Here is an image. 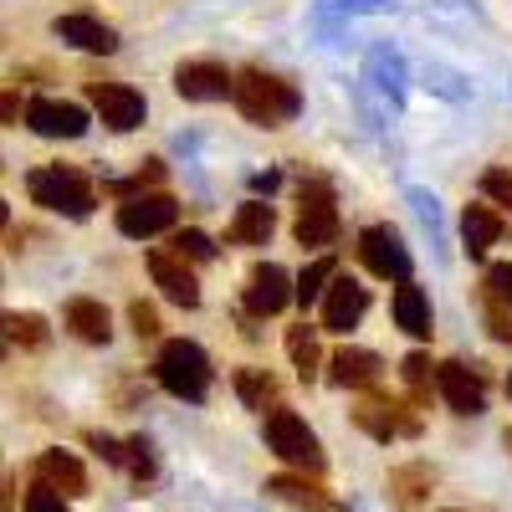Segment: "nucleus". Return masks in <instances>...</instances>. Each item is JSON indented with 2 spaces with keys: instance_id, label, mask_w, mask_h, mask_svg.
Wrapping results in <instances>:
<instances>
[{
  "instance_id": "nucleus-21",
  "label": "nucleus",
  "mask_w": 512,
  "mask_h": 512,
  "mask_svg": "<svg viewBox=\"0 0 512 512\" xmlns=\"http://www.w3.org/2000/svg\"><path fill=\"white\" fill-rule=\"evenodd\" d=\"M272 231H277V210L267 200H246V205H236V216L226 226V241L231 246H267Z\"/></svg>"
},
{
  "instance_id": "nucleus-33",
  "label": "nucleus",
  "mask_w": 512,
  "mask_h": 512,
  "mask_svg": "<svg viewBox=\"0 0 512 512\" xmlns=\"http://www.w3.org/2000/svg\"><path fill=\"white\" fill-rule=\"evenodd\" d=\"M482 195L512 210V175H507V169H487V175H482Z\"/></svg>"
},
{
  "instance_id": "nucleus-31",
  "label": "nucleus",
  "mask_w": 512,
  "mask_h": 512,
  "mask_svg": "<svg viewBox=\"0 0 512 512\" xmlns=\"http://www.w3.org/2000/svg\"><path fill=\"white\" fill-rule=\"evenodd\" d=\"M169 246H175L185 262H210V256H216V246H210L205 231H175V241H169Z\"/></svg>"
},
{
  "instance_id": "nucleus-16",
  "label": "nucleus",
  "mask_w": 512,
  "mask_h": 512,
  "mask_svg": "<svg viewBox=\"0 0 512 512\" xmlns=\"http://www.w3.org/2000/svg\"><path fill=\"white\" fill-rule=\"evenodd\" d=\"M52 31L67 41V47H77V52H93V57H113V52H118V31H113L108 21H98V16L67 11V16L52 21Z\"/></svg>"
},
{
  "instance_id": "nucleus-40",
  "label": "nucleus",
  "mask_w": 512,
  "mask_h": 512,
  "mask_svg": "<svg viewBox=\"0 0 512 512\" xmlns=\"http://www.w3.org/2000/svg\"><path fill=\"white\" fill-rule=\"evenodd\" d=\"M507 395H512V374H507Z\"/></svg>"
},
{
  "instance_id": "nucleus-12",
  "label": "nucleus",
  "mask_w": 512,
  "mask_h": 512,
  "mask_svg": "<svg viewBox=\"0 0 512 512\" xmlns=\"http://www.w3.org/2000/svg\"><path fill=\"white\" fill-rule=\"evenodd\" d=\"M149 277H154V287L169 297L175 308H200V282H195V272L185 267V256L180 251H149Z\"/></svg>"
},
{
  "instance_id": "nucleus-37",
  "label": "nucleus",
  "mask_w": 512,
  "mask_h": 512,
  "mask_svg": "<svg viewBox=\"0 0 512 512\" xmlns=\"http://www.w3.org/2000/svg\"><path fill=\"white\" fill-rule=\"evenodd\" d=\"M487 287H497L507 303H512V262H492L487 267Z\"/></svg>"
},
{
  "instance_id": "nucleus-2",
  "label": "nucleus",
  "mask_w": 512,
  "mask_h": 512,
  "mask_svg": "<svg viewBox=\"0 0 512 512\" xmlns=\"http://www.w3.org/2000/svg\"><path fill=\"white\" fill-rule=\"evenodd\" d=\"M26 195L31 205L52 210V216H67V221H88L93 205H98V190L93 180L72 164H47V169H31L26 175Z\"/></svg>"
},
{
  "instance_id": "nucleus-25",
  "label": "nucleus",
  "mask_w": 512,
  "mask_h": 512,
  "mask_svg": "<svg viewBox=\"0 0 512 512\" xmlns=\"http://www.w3.org/2000/svg\"><path fill=\"white\" fill-rule=\"evenodd\" d=\"M231 384H236V395H241L246 410H262V415H267V410L277 405V379H272L267 369H236Z\"/></svg>"
},
{
  "instance_id": "nucleus-11",
  "label": "nucleus",
  "mask_w": 512,
  "mask_h": 512,
  "mask_svg": "<svg viewBox=\"0 0 512 512\" xmlns=\"http://www.w3.org/2000/svg\"><path fill=\"white\" fill-rule=\"evenodd\" d=\"M175 93L185 103H221L236 93V72H226V62H180L175 67Z\"/></svg>"
},
{
  "instance_id": "nucleus-22",
  "label": "nucleus",
  "mask_w": 512,
  "mask_h": 512,
  "mask_svg": "<svg viewBox=\"0 0 512 512\" xmlns=\"http://www.w3.org/2000/svg\"><path fill=\"white\" fill-rule=\"evenodd\" d=\"M62 323L72 328V338H82V344H108L113 338V318H108V308L98 303V297H72Z\"/></svg>"
},
{
  "instance_id": "nucleus-1",
  "label": "nucleus",
  "mask_w": 512,
  "mask_h": 512,
  "mask_svg": "<svg viewBox=\"0 0 512 512\" xmlns=\"http://www.w3.org/2000/svg\"><path fill=\"white\" fill-rule=\"evenodd\" d=\"M236 108L246 123L256 128H287L297 118V108H303V98H297V88L287 77L267 72V67H241L236 72Z\"/></svg>"
},
{
  "instance_id": "nucleus-19",
  "label": "nucleus",
  "mask_w": 512,
  "mask_h": 512,
  "mask_svg": "<svg viewBox=\"0 0 512 512\" xmlns=\"http://www.w3.org/2000/svg\"><path fill=\"white\" fill-rule=\"evenodd\" d=\"M379 374H384V359L374 349H338L328 359V379L338 390H374Z\"/></svg>"
},
{
  "instance_id": "nucleus-3",
  "label": "nucleus",
  "mask_w": 512,
  "mask_h": 512,
  "mask_svg": "<svg viewBox=\"0 0 512 512\" xmlns=\"http://www.w3.org/2000/svg\"><path fill=\"white\" fill-rule=\"evenodd\" d=\"M154 379H159V390H169L175 400L200 405L210 395L216 369H210V359H205L200 344H190V338H169V344L159 349V359H154Z\"/></svg>"
},
{
  "instance_id": "nucleus-13",
  "label": "nucleus",
  "mask_w": 512,
  "mask_h": 512,
  "mask_svg": "<svg viewBox=\"0 0 512 512\" xmlns=\"http://www.w3.org/2000/svg\"><path fill=\"white\" fill-rule=\"evenodd\" d=\"M436 395L456 410V415H482L487 410V390H482V374H472L461 359L436 364Z\"/></svg>"
},
{
  "instance_id": "nucleus-38",
  "label": "nucleus",
  "mask_w": 512,
  "mask_h": 512,
  "mask_svg": "<svg viewBox=\"0 0 512 512\" xmlns=\"http://www.w3.org/2000/svg\"><path fill=\"white\" fill-rule=\"evenodd\" d=\"M6 512H16V477H6Z\"/></svg>"
},
{
  "instance_id": "nucleus-5",
  "label": "nucleus",
  "mask_w": 512,
  "mask_h": 512,
  "mask_svg": "<svg viewBox=\"0 0 512 512\" xmlns=\"http://www.w3.org/2000/svg\"><path fill=\"white\" fill-rule=\"evenodd\" d=\"M303 251H323L338 241V205H333V185L328 180H303L297 195V226H292Z\"/></svg>"
},
{
  "instance_id": "nucleus-39",
  "label": "nucleus",
  "mask_w": 512,
  "mask_h": 512,
  "mask_svg": "<svg viewBox=\"0 0 512 512\" xmlns=\"http://www.w3.org/2000/svg\"><path fill=\"white\" fill-rule=\"evenodd\" d=\"M502 446H507V456H512V425H507V431H502Z\"/></svg>"
},
{
  "instance_id": "nucleus-4",
  "label": "nucleus",
  "mask_w": 512,
  "mask_h": 512,
  "mask_svg": "<svg viewBox=\"0 0 512 512\" xmlns=\"http://www.w3.org/2000/svg\"><path fill=\"white\" fill-rule=\"evenodd\" d=\"M267 451L282 456L287 466H297V472H313V477H323V466H328L323 441L308 431V420L297 410H282V405L267 410Z\"/></svg>"
},
{
  "instance_id": "nucleus-30",
  "label": "nucleus",
  "mask_w": 512,
  "mask_h": 512,
  "mask_svg": "<svg viewBox=\"0 0 512 512\" xmlns=\"http://www.w3.org/2000/svg\"><path fill=\"white\" fill-rule=\"evenodd\" d=\"M482 313H487V328L492 338H502V344H512V303L497 292V287H482Z\"/></svg>"
},
{
  "instance_id": "nucleus-35",
  "label": "nucleus",
  "mask_w": 512,
  "mask_h": 512,
  "mask_svg": "<svg viewBox=\"0 0 512 512\" xmlns=\"http://www.w3.org/2000/svg\"><path fill=\"white\" fill-rule=\"evenodd\" d=\"M26 512H67V497H62V492H52V487H41V482H36V487L26 492Z\"/></svg>"
},
{
  "instance_id": "nucleus-26",
  "label": "nucleus",
  "mask_w": 512,
  "mask_h": 512,
  "mask_svg": "<svg viewBox=\"0 0 512 512\" xmlns=\"http://www.w3.org/2000/svg\"><path fill=\"white\" fill-rule=\"evenodd\" d=\"M287 359H292V369L303 374V379H313V374H318L323 354H318V333H313L308 323H297V328H287Z\"/></svg>"
},
{
  "instance_id": "nucleus-23",
  "label": "nucleus",
  "mask_w": 512,
  "mask_h": 512,
  "mask_svg": "<svg viewBox=\"0 0 512 512\" xmlns=\"http://www.w3.org/2000/svg\"><path fill=\"white\" fill-rule=\"evenodd\" d=\"M390 313H395V328H405L410 338H431V297H425L420 282H400L395 287Z\"/></svg>"
},
{
  "instance_id": "nucleus-24",
  "label": "nucleus",
  "mask_w": 512,
  "mask_h": 512,
  "mask_svg": "<svg viewBox=\"0 0 512 512\" xmlns=\"http://www.w3.org/2000/svg\"><path fill=\"white\" fill-rule=\"evenodd\" d=\"M461 241H466V256H487V246L502 241V216L492 205H466L461 210Z\"/></svg>"
},
{
  "instance_id": "nucleus-36",
  "label": "nucleus",
  "mask_w": 512,
  "mask_h": 512,
  "mask_svg": "<svg viewBox=\"0 0 512 512\" xmlns=\"http://www.w3.org/2000/svg\"><path fill=\"white\" fill-rule=\"evenodd\" d=\"M88 446H93L108 466H123V461H128V446H118L113 436H98V431H93V436H88Z\"/></svg>"
},
{
  "instance_id": "nucleus-29",
  "label": "nucleus",
  "mask_w": 512,
  "mask_h": 512,
  "mask_svg": "<svg viewBox=\"0 0 512 512\" xmlns=\"http://www.w3.org/2000/svg\"><path fill=\"white\" fill-rule=\"evenodd\" d=\"M6 338L21 349H47V318L41 313H6Z\"/></svg>"
},
{
  "instance_id": "nucleus-41",
  "label": "nucleus",
  "mask_w": 512,
  "mask_h": 512,
  "mask_svg": "<svg viewBox=\"0 0 512 512\" xmlns=\"http://www.w3.org/2000/svg\"><path fill=\"white\" fill-rule=\"evenodd\" d=\"M446 512H456V507H446Z\"/></svg>"
},
{
  "instance_id": "nucleus-9",
  "label": "nucleus",
  "mask_w": 512,
  "mask_h": 512,
  "mask_svg": "<svg viewBox=\"0 0 512 512\" xmlns=\"http://www.w3.org/2000/svg\"><path fill=\"white\" fill-rule=\"evenodd\" d=\"M241 303H246L251 318H277L287 303H297V282H292L277 262H262V267H251Z\"/></svg>"
},
{
  "instance_id": "nucleus-28",
  "label": "nucleus",
  "mask_w": 512,
  "mask_h": 512,
  "mask_svg": "<svg viewBox=\"0 0 512 512\" xmlns=\"http://www.w3.org/2000/svg\"><path fill=\"white\" fill-rule=\"evenodd\" d=\"M400 374H405V390H410V400L415 405H431V390H436V364H431V354H405V364H400Z\"/></svg>"
},
{
  "instance_id": "nucleus-8",
  "label": "nucleus",
  "mask_w": 512,
  "mask_h": 512,
  "mask_svg": "<svg viewBox=\"0 0 512 512\" xmlns=\"http://www.w3.org/2000/svg\"><path fill=\"white\" fill-rule=\"evenodd\" d=\"M354 251H359V262H364L374 277H384V282H410V246L400 241L395 226H364Z\"/></svg>"
},
{
  "instance_id": "nucleus-27",
  "label": "nucleus",
  "mask_w": 512,
  "mask_h": 512,
  "mask_svg": "<svg viewBox=\"0 0 512 512\" xmlns=\"http://www.w3.org/2000/svg\"><path fill=\"white\" fill-rule=\"evenodd\" d=\"M333 277H338V262H333V256H318V262H308L303 272H297V303H303V308L323 303V292H328Z\"/></svg>"
},
{
  "instance_id": "nucleus-10",
  "label": "nucleus",
  "mask_w": 512,
  "mask_h": 512,
  "mask_svg": "<svg viewBox=\"0 0 512 512\" xmlns=\"http://www.w3.org/2000/svg\"><path fill=\"white\" fill-rule=\"evenodd\" d=\"M88 103L108 128H118V134H134V128L144 123V113H149L144 93H134L128 82H88Z\"/></svg>"
},
{
  "instance_id": "nucleus-6",
  "label": "nucleus",
  "mask_w": 512,
  "mask_h": 512,
  "mask_svg": "<svg viewBox=\"0 0 512 512\" xmlns=\"http://www.w3.org/2000/svg\"><path fill=\"white\" fill-rule=\"evenodd\" d=\"M354 425L374 441H400V436H420V415L410 410V400L400 395H379V390H364V400L354 405Z\"/></svg>"
},
{
  "instance_id": "nucleus-18",
  "label": "nucleus",
  "mask_w": 512,
  "mask_h": 512,
  "mask_svg": "<svg viewBox=\"0 0 512 512\" xmlns=\"http://www.w3.org/2000/svg\"><path fill=\"white\" fill-rule=\"evenodd\" d=\"M436 487V472L425 461H405V466H390V477H384V497H390L395 512H420L425 497Z\"/></svg>"
},
{
  "instance_id": "nucleus-20",
  "label": "nucleus",
  "mask_w": 512,
  "mask_h": 512,
  "mask_svg": "<svg viewBox=\"0 0 512 512\" xmlns=\"http://www.w3.org/2000/svg\"><path fill=\"white\" fill-rule=\"evenodd\" d=\"M267 492L282 497V502H292V507H303V512H344V507H338V502L318 487L313 472H282V477L267 482Z\"/></svg>"
},
{
  "instance_id": "nucleus-17",
  "label": "nucleus",
  "mask_w": 512,
  "mask_h": 512,
  "mask_svg": "<svg viewBox=\"0 0 512 512\" xmlns=\"http://www.w3.org/2000/svg\"><path fill=\"white\" fill-rule=\"evenodd\" d=\"M31 482L52 487L62 497H82V492H88V466H82L72 451H41L31 461Z\"/></svg>"
},
{
  "instance_id": "nucleus-7",
  "label": "nucleus",
  "mask_w": 512,
  "mask_h": 512,
  "mask_svg": "<svg viewBox=\"0 0 512 512\" xmlns=\"http://www.w3.org/2000/svg\"><path fill=\"white\" fill-rule=\"evenodd\" d=\"M175 221H180V205H175V195H164V190L128 195V200L118 205V231L134 236V241H149V236L175 231Z\"/></svg>"
},
{
  "instance_id": "nucleus-32",
  "label": "nucleus",
  "mask_w": 512,
  "mask_h": 512,
  "mask_svg": "<svg viewBox=\"0 0 512 512\" xmlns=\"http://www.w3.org/2000/svg\"><path fill=\"white\" fill-rule=\"evenodd\" d=\"M123 446H128V461H123V466L134 472V482H149V477H154V456H149V441H144V436H134V441H123Z\"/></svg>"
},
{
  "instance_id": "nucleus-34",
  "label": "nucleus",
  "mask_w": 512,
  "mask_h": 512,
  "mask_svg": "<svg viewBox=\"0 0 512 512\" xmlns=\"http://www.w3.org/2000/svg\"><path fill=\"white\" fill-rule=\"evenodd\" d=\"M128 323H134L139 338H154V333H159V313H154V303H144V297H139V303H128Z\"/></svg>"
},
{
  "instance_id": "nucleus-15",
  "label": "nucleus",
  "mask_w": 512,
  "mask_h": 512,
  "mask_svg": "<svg viewBox=\"0 0 512 512\" xmlns=\"http://www.w3.org/2000/svg\"><path fill=\"white\" fill-rule=\"evenodd\" d=\"M26 128L41 139H82L88 134V113L77 103H62V98H36L26 108Z\"/></svg>"
},
{
  "instance_id": "nucleus-14",
  "label": "nucleus",
  "mask_w": 512,
  "mask_h": 512,
  "mask_svg": "<svg viewBox=\"0 0 512 512\" xmlns=\"http://www.w3.org/2000/svg\"><path fill=\"white\" fill-rule=\"evenodd\" d=\"M364 308H369V287L338 272L328 282V292H323V328L328 333H349V328H359Z\"/></svg>"
}]
</instances>
